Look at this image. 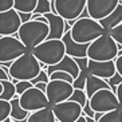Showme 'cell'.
I'll use <instances>...</instances> for the list:
<instances>
[{
	"instance_id": "cell-1",
	"label": "cell",
	"mask_w": 122,
	"mask_h": 122,
	"mask_svg": "<svg viewBox=\"0 0 122 122\" xmlns=\"http://www.w3.org/2000/svg\"><path fill=\"white\" fill-rule=\"evenodd\" d=\"M48 34H50L48 23L39 22V20H30L20 25L16 36L28 48V51H32L36 46L47 40Z\"/></svg>"
},
{
	"instance_id": "cell-2",
	"label": "cell",
	"mask_w": 122,
	"mask_h": 122,
	"mask_svg": "<svg viewBox=\"0 0 122 122\" xmlns=\"http://www.w3.org/2000/svg\"><path fill=\"white\" fill-rule=\"evenodd\" d=\"M106 34L105 28L98 20L93 18H79L71 27V38L79 44H89Z\"/></svg>"
},
{
	"instance_id": "cell-3",
	"label": "cell",
	"mask_w": 122,
	"mask_h": 122,
	"mask_svg": "<svg viewBox=\"0 0 122 122\" xmlns=\"http://www.w3.org/2000/svg\"><path fill=\"white\" fill-rule=\"evenodd\" d=\"M40 71V62L31 51H27L12 62V66L10 67V76L16 81H32L39 75Z\"/></svg>"
},
{
	"instance_id": "cell-4",
	"label": "cell",
	"mask_w": 122,
	"mask_h": 122,
	"mask_svg": "<svg viewBox=\"0 0 122 122\" xmlns=\"http://www.w3.org/2000/svg\"><path fill=\"white\" fill-rule=\"evenodd\" d=\"M40 63L47 66L58 65L66 56V47L62 39H47L31 51Z\"/></svg>"
},
{
	"instance_id": "cell-5",
	"label": "cell",
	"mask_w": 122,
	"mask_h": 122,
	"mask_svg": "<svg viewBox=\"0 0 122 122\" xmlns=\"http://www.w3.org/2000/svg\"><path fill=\"white\" fill-rule=\"evenodd\" d=\"M117 56H118L117 42L107 32L91 42L87 50V58L90 61H115Z\"/></svg>"
},
{
	"instance_id": "cell-6",
	"label": "cell",
	"mask_w": 122,
	"mask_h": 122,
	"mask_svg": "<svg viewBox=\"0 0 122 122\" xmlns=\"http://www.w3.org/2000/svg\"><path fill=\"white\" fill-rule=\"evenodd\" d=\"M87 0H54L51 1V12L68 20H76L86 10Z\"/></svg>"
},
{
	"instance_id": "cell-7",
	"label": "cell",
	"mask_w": 122,
	"mask_h": 122,
	"mask_svg": "<svg viewBox=\"0 0 122 122\" xmlns=\"http://www.w3.org/2000/svg\"><path fill=\"white\" fill-rule=\"evenodd\" d=\"M28 51L16 35L0 38V63L14 62Z\"/></svg>"
},
{
	"instance_id": "cell-8",
	"label": "cell",
	"mask_w": 122,
	"mask_h": 122,
	"mask_svg": "<svg viewBox=\"0 0 122 122\" xmlns=\"http://www.w3.org/2000/svg\"><path fill=\"white\" fill-rule=\"evenodd\" d=\"M90 107L95 113H107L117 109H122L115 93L111 89H102L90 98Z\"/></svg>"
},
{
	"instance_id": "cell-9",
	"label": "cell",
	"mask_w": 122,
	"mask_h": 122,
	"mask_svg": "<svg viewBox=\"0 0 122 122\" xmlns=\"http://www.w3.org/2000/svg\"><path fill=\"white\" fill-rule=\"evenodd\" d=\"M72 91H74V86L72 83L67 82V81H61V79H54L47 83V90L46 95L47 99L50 102L51 106L58 105L61 102L68 101L71 97Z\"/></svg>"
},
{
	"instance_id": "cell-10",
	"label": "cell",
	"mask_w": 122,
	"mask_h": 122,
	"mask_svg": "<svg viewBox=\"0 0 122 122\" xmlns=\"http://www.w3.org/2000/svg\"><path fill=\"white\" fill-rule=\"evenodd\" d=\"M19 101H20L22 107L30 113L51 106L48 99H47L46 93H43L42 90H39L35 86L24 91L22 95H19Z\"/></svg>"
},
{
	"instance_id": "cell-11",
	"label": "cell",
	"mask_w": 122,
	"mask_h": 122,
	"mask_svg": "<svg viewBox=\"0 0 122 122\" xmlns=\"http://www.w3.org/2000/svg\"><path fill=\"white\" fill-rule=\"evenodd\" d=\"M52 111L58 122H75L83 114V107L74 101H65L52 106Z\"/></svg>"
},
{
	"instance_id": "cell-12",
	"label": "cell",
	"mask_w": 122,
	"mask_h": 122,
	"mask_svg": "<svg viewBox=\"0 0 122 122\" xmlns=\"http://www.w3.org/2000/svg\"><path fill=\"white\" fill-rule=\"evenodd\" d=\"M121 0H87L86 10L94 20H102L118 7Z\"/></svg>"
},
{
	"instance_id": "cell-13",
	"label": "cell",
	"mask_w": 122,
	"mask_h": 122,
	"mask_svg": "<svg viewBox=\"0 0 122 122\" xmlns=\"http://www.w3.org/2000/svg\"><path fill=\"white\" fill-rule=\"evenodd\" d=\"M22 20L16 10L0 12V36H14L18 34Z\"/></svg>"
},
{
	"instance_id": "cell-14",
	"label": "cell",
	"mask_w": 122,
	"mask_h": 122,
	"mask_svg": "<svg viewBox=\"0 0 122 122\" xmlns=\"http://www.w3.org/2000/svg\"><path fill=\"white\" fill-rule=\"evenodd\" d=\"M89 72L91 75H95L98 78L107 81L117 72L115 62L114 61L99 62V61H90L89 59Z\"/></svg>"
},
{
	"instance_id": "cell-15",
	"label": "cell",
	"mask_w": 122,
	"mask_h": 122,
	"mask_svg": "<svg viewBox=\"0 0 122 122\" xmlns=\"http://www.w3.org/2000/svg\"><path fill=\"white\" fill-rule=\"evenodd\" d=\"M62 42L65 43L66 47V55L71 58H85L87 56V50H89V44H79L76 42H74V39L71 38V31L65 32Z\"/></svg>"
},
{
	"instance_id": "cell-16",
	"label": "cell",
	"mask_w": 122,
	"mask_h": 122,
	"mask_svg": "<svg viewBox=\"0 0 122 122\" xmlns=\"http://www.w3.org/2000/svg\"><path fill=\"white\" fill-rule=\"evenodd\" d=\"M43 16L47 19L48 25H50V34H48L47 39H62L66 32L65 31L66 20L62 16L52 14V12H48V14L43 15Z\"/></svg>"
},
{
	"instance_id": "cell-17",
	"label": "cell",
	"mask_w": 122,
	"mask_h": 122,
	"mask_svg": "<svg viewBox=\"0 0 122 122\" xmlns=\"http://www.w3.org/2000/svg\"><path fill=\"white\" fill-rule=\"evenodd\" d=\"M55 71H65V72H68L70 75L72 76V78L75 79L76 76L79 75V72H81V70H79L78 65H76V62L74 58L68 56V55H66L63 59H62L58 65H54V66H48V68H47V74H48V76L52 74V72Z\"/></svg>"
},
{
	"instance_id": "cell-18",
	"label": "cell",
	"mask_w": 122,
	"mask_h": 122,
	"mask_svg": "<svg viewBox=\"0 0 122 122\" xmlns=\"http://www.w3.org/2000/svg\"><path fill=\"white\" fill-rule=\"evenodd\" d=\"M102 89H111V87L109 86L107 81H105V79H102V78H98V76L90 74V75L87 76L86 87H85V93H86L87 98L90 99L97 91H99V90H102Z\"/></svg>"
},
{
	"instance_id": "cell-19",
	"label": "cell",
	"mask_w": 122,
	"mask_h": 122,
	"mask_svg": "<svg viewBox=\"0 0 122 122\" xmlns=\"http://www.w3.org/2000/svg\"><path fill=\"white\" fill-rule=\"evenodd\" d=\"M101 25L105 28L106 32H110L113 28H115L117 25H119L122 23V3L118 4V7L115 8L114 11L111 12L109 16H106L105 19L99 20Z\"/></svg>"
},
{
	"instance_id": "cell-20",
	"label": "cell",
	"mask_w": 122,
	"mask_h": 122,
	"mask_svg": "<svg viewBox=\"0 0 122 122\" xmlns=\"http://www.w3.org/2000/svg\"><path fill=\"white\" fill-rule=\"evenodd\" d=\"M27 122H56L55 114L52 111V106H48V107L30 113Z\"/></svg>"
},
{
	"instance_id": "cell-21",
	"label": "cell",
	"mask_w": 122,
	"mask_h": 122,
	"mask_svg": "<svg viewBox=\"0 0 122 122\" xmlns=\"http://www.w3.org/2000/svg\"><path fill=\"white\" fill-rule=\"evenodd\" d=\"M11 103V115L10 118L12 119L14 122H18V121H23V119H27L30 115V111L24 110L20 105V101H19V95L14 98V99L10 101Z\"/></svg>"
},
{
	"instance_id": "cell-22",
	"label": "cell",
	"mask_w": 122,
	"mask_h": 122,
	"mask_svg": "<svg viewBox=\"0 0 122 122\" xmlns=\"http://www.w3.org/2000/svg\"><path fill=\"white\" fill-rule=\"evenodd\" d=\"M38 0H14V10L18 12H30L34 14Z\"/></svg>"
},
{
	"instance_id": "cell-23",
	"label": "cell",
	"mask_w": 122,
	"mask_h": 122,
	"mask_svg": "<svg viewBox=\"0 0 122 122\" xmlns=\"http://www.w3.org/2000/svg\"><path fill=\"white\" fill-rule=\"evenodd\" d=\"M3 85V93L0 95V99L4 101H11L16 97V87L15 83H12L11 81H1Z\"/></svg>"
},
{
	"instance_id": "cell-24",
	"label": "cell",
	"mask_w": 122,
	"mask_h": 122,
	"mask_svg": "<svg viewBox=\"0 0 122 122\" xmlns=\"http://www.w3.org/2000/svg\"><path fill=\"white\" fill-rule=\"evenodd\" d=\"M98 122H122V109L105 113Z\"/></svg>"
},
{
	"instance_id": "cell-25",
	"label": "cell",
	"mask_w": 122,
	"mask_h": 122,
	"mask_svg": "<svg viewBox=\"0 0 122 122\" xmlns=\"http://www.w3.org/2000/svg\"><path fill=\"white\" fill-rule=\"evenodd\" d=\"M87 95L86 93H85V90H79V89H74V91H72L71 97H70V101H74V102H76V103H79L81 106H85L87 102Z\"/></svg>"
},
{
	"instance_id": "cell-26",
	"label": "cell",
	"mask_w": 122,
	"mask_h": 122,
	"mask_svg": "<svg viewBox=\"0 0 122 122\" xmlns=\"http://www.w3.org/2000/svg\"><path fill=\"white\" fill-rule=\"evenodd\" d=\"M90 75L89 70L86 71H81L79 72V75L74 79V82H72V86L74 89H79V90H85L86 87V81H87V76Z\"/></svg>"
},
{
	"instance_id": "cell-27",
	"label": "cell",
	"mask_w": 122,
	"mask_h": 122,
	"mask_svg": "<svg viewBox=\"0 0 122 122\" xmlns=\"http://www.w3.org/2000/svg\"><path fill=\"white\" fill-rule=\"evenodd\" d=\"M51 12V1L50 0H38L36 8L34 11V15H46Z\"/></svg>"
},
{
	"instance_id": "cell-28",
	"label": "cell",
	"mask_w": 122,
	"mask_h": 122,
	"mask_svg": "<svg viewBox=\"0 0 122 122\" xmlns=\"http://www.w3.org/2000/svg\"><path fill=\"white\" fill-rule=\"evenodd\" d=\"M11 115V103L10 101L0 99V122L5 121Z\"/></svg>"
},
{
	"instance_id": "cell-29",
	"label": "cell",
	"mask_w": 122,
	"mask_h": 122,
	"mask_svg": "<svg viewBox=\"0 0 122 122\" xmlns=\"http://www.w3.org/2000/svg\"><path fill=\"white\" fill-rule=\"evenodd\" d=\"M15 87H16V95H22L24 91L34 87V85L31 83V81H18Z\"/></svg>"
},
{
	"instance_id": "cell-30",
	"label": "cell",
	"mask_w": 122,
	"mask_h": 122,
	"mask_svg": "<svg viewBox=\"0 0 122 122\" xmlns=\"http://www.w3.org/2000/svg\"><path fill=\"white\" fill-rule=\"evenodd\" d=\"M54 79H61V81H67V82L72 83L74 82V78H72L68 72L65 71H55L50 75V81H54Z\"/></svg>"
},
{
	"instance_id": "cell-31",
	"label": "cell",
	"mask_w": 122,
	"mask_h": 122,
	"mask_svg": "<svg viewBox=\"0 0 122 122\" xmlns=\"http://www.w3.org/2000/svg\"><path fill=\"white\" fill-rule=\"evenodd\" d=\"M48 82H50V76H48L46 70H42V71L39 72V75L31 81V83H32L34 86L38 85V83H48Z\"/></svg>"
},
{
	"instance_id": "cell-32",
	"label": "cell",
	"mask_w": 122,
	"mask_h": 122,
	"mask_svg": "<svg viewBox=\"0 0 122 122\" xmlns=\"http://www.w3.org/2000/svg\"><path fill=\"white\" fill-rule=\"evenodd\" d=\"M109 34H110L111 38H113L118 44H122V23L119 25H117L115 28H113Z\"/></svg>"
},
{
	"instance_id": "cell-33",
	"label": "cell",
	"mask_w": 122,
	"mask_h": 122,
	"mask_svg": "<svg viewBox=\"0 0 122 122\" xmlns=\"http://www.w3.org/2000/svg\"><path fill=\"white\" fill-rule=\"evenodd\" d=\"M107 83H109V86L111 87V90L115 93V90H117V86H118L119 83H122V76L119 75L118 72H115L114 75L111 76L110 79H107Z\"/></svg>"
},
{
	"instance_id": "cell-34",
	"label": "cell",
	"mask_w": 122,
	"mask_h": 122,
	"mask_svg": "<svg viewBox=\"0 0 122 122\" xmlns=\"http://www.w3.org/2000/svg\"><path fill=\"white\" fill-rule=\"evenodd\" d=\"M76 62V65H78L79 70L81 71H86L89 70V58L85 56V58H74Z\"/></svg>"
},
{
	"instance_id": "cell-35",
	"label": "cell",
	"mask_w": 122,
	"mask_h": 122,
	"mask_svg": "<svg viewBox=\"0 0 122 122\" xmlns=\"http://www.w3.org/2000/svg\"><path fill=\"white\" fill-rule=\"evenodd\" d=\"M14 10V0H0V12Z\"/></svg>"
},
{
	"instance_id": "cell-36",
	"label": "cell",
	"mask_w": 122,
	"mask_h": 122,
	"mask_svg": "<svg viewBox=\"0 0 122 122\" xmlns=\"http://www.w3.org/2000/svg\"><path fill=\"white\" fill-rule=\"evenodd\" d=\"M19 16H20L22 23H25V22L32 20V14H30V12H19Z\"/></svg>"
},
{
	"instance_id": "cell-37",
	"label": "cell",
	"mask_w": 122,
	"mask_h": 122,
	"mask_svg": "<svg viewBox=\"0 0 122 122\" xmlns=\"http://www.w3.org/2000/svg\"><path fill=\"white\" fill-rule=\"evenodd\" d=\"M114 62H115V67H117V72L122 76V55H118Z\"/></svg>"
},
{
	"instance_id": "cell-38",
	"label": "cell",
	"mask_w": 122,
	"mask_h": 122,
	"mask_svg": "<svg viewBox=\"0 0 122 122\" xmlns=\"http://www.w3.org/2000/svg\"><path fill=\"white\" fill-rule=\"evenodd\" d=\"M10 79H11L10 74H8V72L0 66V82H1V81H10Z\"/></svg>"
},
{
	"instance_id": "cell-39",
	"label": "cell",
	"mask_w": 122,
	"mask_h": 122,
	"mask_svg": "<svg viewBox=\"0 0 122 122\" xmlns=\"http://www.w3.org/2000/svg\"><path fill=\"white\" fill-rule=\"evenodd\" d=\"M115 95H117V98H118V101H119V105H121V107H122V83H119L118 86H117Z\"/></svg>"
},
{
	"instance_id": "cell-40",
	"label": "cell",
	"mask_w": 122,
	"mask_h": 122,
	"mask_svg": "<svg viewBox=\"0 0 122 122\" xmlns=\"http://www.w3.org/2000/svg\"><path fill=\"white\" fill-rule=\"evenodd\" d=\"M35 87H38V89L42 90L43 93H46V90H47V83H38V85H35Z\"/></svg>"
},
{
	"instance_id": "cell-41",
	"label": "cell",
	"mask_w": 122,
	"mask_h": 122,
	"mask_svg": "<svg viewBox=\"0 0 122 122\" xmlns=\"http://www.w3.org/2000/svg\"><path fill=\"white\" fill-rule=\"evenodd\" d=\"M102 115H103V113H98V111H97V113H95V115H94V119L98 122L101 119V117H102Z\"/></svg>"
},
{
	"instance_id": "cell-42",
	"label": "cell",
	"mask_w": 122,
	"mask_h": 122,
	"mask_svg": "<svg viewBox=\"0 0 122 122\" xmlns=\"http://www.w3.org/2000/svg\"><path fill=\"white\" fill-rule=\"evenodd\" d=\"M75 122H86V117H85V115H82V117H81L79 119H76Z\"/></svg>"
},
{
	"instance_id": "cell-43",
	"label": "cell",
	"mask_w": 122,
	"mask_h": 122,
	"mask_svg": "<svg viewBox=\"0 0 122 122\" xmlns=\"http://www.w3.org/2000/svg\"><path fill=\"white\" fill-rule=\"evenodd\" d=\"M86 122H97L94 118H91V117H86Z\"/></svg>"
},
{
	"instance_id": "cell-44",
	"label": "cell",
	"mask_w": 122,
	"mask_h": 122,
	"mask_svg": "<svg viewBox=\"0 0 122 122\" xmlns=\"http://www.w3.org/2000/svg\"><path fill=\"white\" fill-rule=\"evenodd\" d=\"M1 93H3V85H1V82H0V95H1Z\"/></svg>"
},
{
	"instance_id": "cell-45",
	"label": "cell",
	"mask_w": 122,
	"mask_h": 122,
	"mask_svg": "<svg viewBox=\"0 0 122 122\" xmlns=\"http://www.w3.org/2000/svg\"><path fill=\"white\" fill-rule=\"evenodd\" d=\"M3 122H14V121H12L11 118H7V119H5V121H3Z\"/></svg>"
},
{
	"instance_id": "cell-46",
	"label": "cell",
	"mask_w": 122,
	"mask_h": 122,
	"mask_svg": "<svg viewBox=\"0 0 122 122\" xmlns=\"http://www.w3.org/2000/svg\"><path fill=\"white\" fill-rule=\"evenodd\" d=\"M50 1H54V0H50Z\"/></svg>"
},
{
	"instance_id": "cell-47",
	"label": "cell",
	"mask_w": 122,
	"mask_h": 122,
	"mask_svg": "<svg viewBox=\"0 0 122 122\" xmlns=\"http://www.w3.org/2000/svg\"><path fill=\"white\" fill-rule=\"evenodd\" d=\"M121 3H122V0H121Z\"/></svg>"
},
{
	"instance_id": "cell-48",
	"label": "cell",
	"mask_w": 122,
	"mask_h": 122,
	"mask_svg": "<svg viewBox=\"0 0 122 122\" xmlns=\"http://www.w3.org/2000/svg\"><path fill=\"white\" fill-rule=\"evenodd\" d=\"M0 38H1V36H0Z\"/></svg>"
},
{
	"instance_id": "cell-49",
	"label": "cell",
	"mask_w": 122,
	"mask_h": 122,
	"mask_svg": "<svg viewBox=\"0 0 122 122\" xmlns=\"http://www.w3.org/2000/svg\"><path fill=\"white\" fill-rule=\"evenodd\" d=\"M56 122H58V121H56Z\"/></svg>"
}]
</instances>
